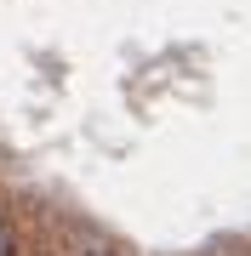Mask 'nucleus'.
I'll use <instances>...</instances> for the list:
<instances>
[{"instance_id": "nucleus-1", "label": "nucleus", "mask_w": 251, "mask_h": 256, "mask_svg": "<svg viewBox=\"0 0 251 256\" xmlns=\"http://www.w3.org/2000/svg\"><path fill=\"white\" fill-rule=\"evenodd\" d=\"M0 256H29V234L12 216V205H0Z\"/></svg>"}, {"instance_id": "nucleus-2", "label": "nucleus", "mask_w": 251, "mask_h": 256, "mask_svg": "<svg viewBox=\"0 0 251 256\" xmlns=\"http://www.w3.org/2000/svg\"><path fill=\"white\" fill-rule=\"evenodd\" d=\"M69 256H126V250L114 245V239H103V234H86V239H80V245L69 250Z\"/></svg>"}, {"instance_id": "nucleus-3", "label": "nucleus", "mask_w": 251, "mask_h": 256, "mask_svg": "<svg viewBox=\"0 0 251 256\" xmlns=\"http://www.w3.org/2000/svg\"><path fill=\"white\" fill-rule=\"evenodd\" d=\"M245 256H251V250H245Z\"/></svg>"}]
</instances>
